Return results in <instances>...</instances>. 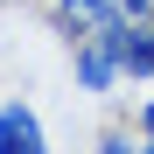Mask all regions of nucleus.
<instances>
[{
    "mask_svg": "<svg viewBox=\"0 0 154 154\" xmlns=\"http://www.w3.org/2000/svg\"><path fill=\"white\" fill-rule=\"evenodd\" d=\"M126 7L119 0H56V28L70 35V42H84V35H98V28H112Z\"/></svg>",
    "mask_w": 154,
    "mask_h": 154,
    "instance_id": "7ed1b4c3",
    "label": "nucleus"
},
{
    "mask_svg": "<svg viewBox=\"0 0 154 154\" xmlns=\"http://www.w3.org/2000/svg\"><path fill=\"white\" fill-rule=\"evenodd\" d=\"M0 154H49V133H42V112L7 98L0 105Z\"/></svg>",
    "mask_w": 154,
    "mask_h": 154,
    "instance_id": "f03ea898",
    "label": "nucleus"
},
{
    "mask_svg": "<svg viewBox=\"0 0 154 154\" xmlns=\"http://www.w3.org/2000/svg\"><path fill=\"white\" fill-rule=\"evenodd\" d=\"M119 7H126V14L140 21V14H154V0H119Z\"/></svg>",
    "mask_w": 154,
    "mask_h": 154,
    "instance_id": "0eeeda50",
    "label": "nucleus"
},
{
    "mask_svg": "<svg viewBox=\"0 0 154 154\" xmlns=\"http://www.w3.org/2000/svg\"><path fill=\"white\" fill-rule=\"evenodd\" d=\"M126 77H154V14L126 28Z\"/></svg>",
    "mask_w": 154,
    "mask_h": 154,
    "instance_id": "20e7f679",
    "label": "nucleus"
},
{
    "mask_svg": "<svg viewBox=\"0 0 154 154\" xmlns=\"http://www.w3.org/2000/svg\"><path fill=\"white\" fill-rule=\"evenodd\" d=\"M126 28H133V14H119L112 28H98V35H84V42H70V56H77V84H84V91L105 98L119 77H126Z\"/></svg>",
    "mask_w": 154,
    "mask_h": 154,
    "instance_id": "f257e3e1",
    "label": "nucleus"
},
{
    "mask_svg": "<svg viewBox=\"0 0 154 154\" xmlns=\"http://www.w3.org/2000/svg\"><path fill=\"white\" fill-rule=\"evenodd\" d=\"M133 126H140V154H154V105H140V112H133Z\"/></svg>",
    "mask_w": 154,
    "mask_h": 154,
    "instance_id": "423d86ee",
    "label": "nucleus"
},
{
    "mask_svg": "<svg viewBox=\"0 0 154 154\" xmlns=\"http://www.w3.org/2000/svg\"><path fill=\"white\" fill-rule=\"evenodd\" d=\"M98 154H140V126H105L98 133Z\"/></svg>",
    "mask_w": 154,
    "mask_h": 154,
    "instance_id": "39448f33",
    "label": "nucleus"
}]
</instances>
